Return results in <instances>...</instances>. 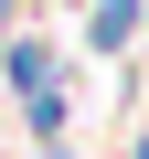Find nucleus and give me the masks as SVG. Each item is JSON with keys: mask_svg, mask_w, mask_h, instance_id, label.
I'll return each instance as SVG.
<instances>
[{"mask_svg": "<svg viewBox=\"0 0 149 159\" xmlns=\"http://www.w3.org/2000/svg\"><path fill=\"white\" fill-rule=\"evenodd\" d=\"M138 159H149V148H138Z\"/></svg>", "mask_w": 149, "mask_h": 159, "instance_id": "obj_1", "label": "nucleus"}]
</instances>
